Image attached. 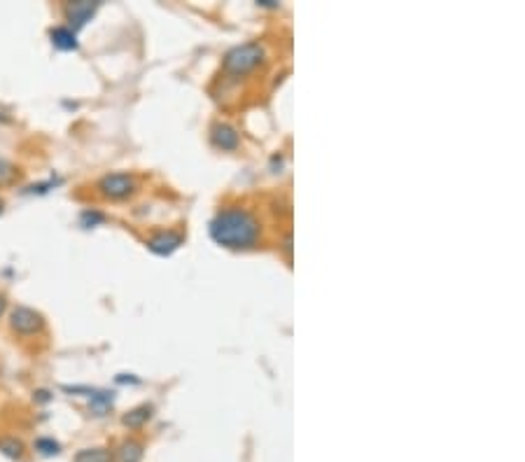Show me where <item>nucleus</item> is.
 <instances>
[{
	"label": "nucleus",
	"instance_id": "f8f14e48",
	"mask_svg": "<svg viewBox=\"0 0 525 462\" xmlns=\"http://www.w3.org/2000/svg\"><path fill=\"white\" fill-rule=\"evenodd\" d=\"M150 416H152V406H138V409L126 413V416L122 418V423L126 427H140L150 420Z\"/></svg>",
	"mask_w": 525,
	"mask_h": 462
},
{
	"label": "nucleus",
	"instance_id": "2eb2a0df",
	"mask_svg": "<svg viewBox=\"0 0 525 462\" xmlns=\"http://www.w3.org/2000/svg\"><path fill=\"white\" fill-rule=\"evenodd\" d=\"M14 178H17V168L7 159H0V185H10Z\"/></svg>",
	"mask_w": 525,
	"mask_h": 462
},
{
	"label": "nucleus",
	"instance_id": "6ab92c4d",
	"mask_svg": "<svg viewBox=\"0 0 525 462\" xmlns=\"http://www.w3.org/2000/svg\"><path fill=\"white\" fill-rule=\"evenodd\" d=\"M3 208H5V203H3V199H0V213H3Z\"/></svg>",
	"mask_w": 525,
	"mask_h": 462
},
{
	"label": "nucleus",
	"instance_id": "7ed1b4c3",
	"mask_svg": "<svg viewBox=\"0 0 525 462\" xmlns=\"http://www.w3.org/2000/svg\"><path fill=\"white\" fill-rule=\"evenodd\" d=\"M98 189H101L105 196H110V199H126V196H131L136 192V180L126 173H110V175H105V178H101Z\"/></svg>",
	"mask_w": 525,
	"mask_h": 462
},
{
	"label": "nucleus",
	"instance_id": "f03ea898",
	"mask_svg": "<svg viewBox=\"0 0 525 462\" xmlns=\"http://www.w3.org/2000/svg\"><path fill=\"white\" fill-rule=\"evenodd\" d=\"M262 59H264V49L257 42H248V45L234 47L231 52H227V56H224V70L231 75H243L255 68L257 63H262Z\"/></svg>",
	"mask_w": 525,
	"mask_h": 462
},
{
	"label": "nucleus",
	"instance_id": "ddd939ff",
	"mask_svg": "<svg viewBox=\"0 0 525 462\" xmlns=\"http://www.w3.org/2000/svg\"><path fill=\"white\" fill-rule=\"evenodd\" d=\"M0 453L12 460H19L21 455H24V444L14 437H5V439H0Z\"/></svg>",
	"mask_w": 525,
	"mask_h": 462
},
{
	"label": "nucleus",
	"instance_id": "4468645a",
	"mask_svg": "<svg viewBox=\"0 0 525 462\" xmlns=\"http://www.w3.org/2000/svg\"><path fill=\"white\" fill-rule=\"evenodd\" d=\"M35 451H40L42 455H59L61 453V444L59 441H54V439H47V437H42V439H38L35 441Z\"/></svg>",
	"mask_w": 525,
	"mask_h": 462
},
{
	"label": "nucleus",
	"instance_id": "20e7f679",
	"mask_svg": "<svg viewBox=\"0 0 525 462\" xmlns=\"http://www.w3.org/2000/svg\"><path fill=\"white\" fill-rule=\"evenodd\" d=\"M10 325L14 332H19V334H35L45 327V320H42V315L38 311H33V308L17 306L10 315Z\"/></svg>",
	"mask_w": 525,
	"mask_h": 462
},
{
	"label": "nucleus",
	"instance_id": "f3484780",
	"mask_svg": "<svg viewBox=\"0 0 525 462\" xmlns=\"http://www.w3.org/2000/svg\"><path fill=\"white\" fill-rule=\"evenodd\" d=\"M5 308H7V299L3 297V294H0V315L5 313Z\"/></svg>",
	"mask_w": 525,
	"mask_h": 462
},
{
	"label": "nucleus",
	"instance_id": "423d86ee",
	"mask_svg": "<svg viewBox=\"0 0 525 462\" xmlns=\"http://www.w3.org/2000/svg\"><path fill=\"white\" fill-rule=\"evenodd\" d=\"M182 245V236L175 234V231H161V234L152 236L150 241H147V248H150L154 255H173L175 250H178Z\"/></svg>",
	"mask_w": 525,
	"mask_h": 462
},
{
	"label": "nucleus",
	"instance_id": "6e6552de",
	"mask_svg": "<svg viewBox=\"0 0 525 462\" xmlns=\"http://www.w3.org/2000/svg\"><path fill=\"white\" fill-rule=\"evenodd\" d=\"M49 38H52V45L56 49H61V52H75V49H77V33L70 31L68 26L52 28Z\"/></svg>",
	"mask_w": 525,
	"mask_h": 462
},
{
	"label": "nucleus",
	"instance_id": "1a4fd4ad",
	"mask_svg": "<svg viewBox=\"0 0 525 462\" xmlns=\"http://www.w3.org/2000/svg\"><path fill=\"white\" fill-rule=\"evenodd\" d=\"M115 460L117 462H140L143 460V446H140L138 441H124V444L117 448Z\"/></svg>",
	"mask_w": 525,
	"mask_h": 462
},
{
	"label": "nucleus",
	"instance_id": "39448f33",
	"mask_svg": "<svg viewBox=\"0 0 525 462\" xmlns=\"http://www.w3.org/2000/svg\"><path fill=\"white\" fill-rule=\"evenodd\" d=\"M96 10H98L96 0H77V3H70L66 7V17H68V24H70L68 28L73 33H77L87 21H91Z\"/></svg>",
	"mask_w": 525,
	"mask_h": 462
},
{
	"label": "nucleus",
	"instance_id": "a211bd4d",
	"mask_svg": "<svg viewBox=\"0 0 525 462\" xmlns=\"http://www.w3.org/2000/svg\"><path fill=\"white\" fill-rule=\"evenodd\" d=\"M0 122H7V117L3 115V112H0Z\"/></svg>",
	"mask_w": 525,
	"mask_h": 462
},
{
	"label": "nucleus",
	"instance_id": "9b49d317",
	"mask_svg": "<svg viewBox=\"0 0 525 462\" xmlns=\"http://www.w3.org/2000/svg\"><path fill=\"white\" fill-rule=\"evenodd\" d=\"M73 462H112V458L105 448H82L75 453Z\"/></svg>",
	"mask_w": 525,
	"mask_h": 462
},
{
	"label": "nucleus",
	"instance_id": "0eeeda50",
	"mask_svg": "<svg viewBox=\"0 0 525 462\" xmlns=\"http://www.w3.org/2000/svg\"><path fill=\"white\" fill-rule=\"evenodd\" d=\"M210 140H213V145L220 147V150H236L238 147V133L236 129H231L227 124H217L213 133H210Z\"/></svg>",
	"mask_w": 525,
	"mask_h": 462
},
{
	"label": "nucleus",
	"instance_id": "f257e3e1",
	"mask_svg": "<svg viewBox=\"0 0 525 462\" xmlns=\"http://www.w3.org/2000/svg\"><path fill=\"white\" fill-rule=\"evenodd\" d=\"M210 236L224 248L245 250L252 248L259 238V222L255 215L243 208H227L210 222Z\"/></svg>",
	"mask_w": 525,
	"mask_h": 462
},
{
	"label": "nucleus",
	"instance_id": "9d476101",
	"mask_svg": "<svg viewBox=\"0 0 525 462\" xmlns=\"http://www.w3.org/2000/svg\"><path fill=\"white\" fill-rule=\"evenodd\" d=\"M89 397H91V411L96 416H105V411L110 409L112 399H115V395L108 390H89Z\"/></svg>",
	"mask_w": 525,
	"mask_h": 462
},
{
	"label": "nucleus",
	"instance_id": "dca6fc26",
	"mask_svg": "<svg viewBox=\"0 0 525 462\" xmlns=\"http://www.w3.org/2000/svg\"><path fill=\"white\" fill-rule=\"evenodd\" d=\"M105 217L101 215V213H91V210H84L82 213V227H94V224H98V222H103Z\"/></svg>",
	"mask_w": 525,
	"mask_h": 462
}]
</instances>
